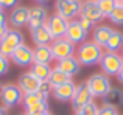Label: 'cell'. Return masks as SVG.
Returning a JSON list of instances; mask_svg holds the SVG:
<instances>
[{
	"instance_id": "cell-1",
	"label": "cell",
	"mask_w": 123,
	"mask_h": 115,
	"mask_svg": "<svg viewBox=\"0 0 123 115\" xmlns=\"http://www.w3.org/2000/svg\"><path fill=\"white\" fill-rule=\"evenodd\" d=\"M103 55H105L103 48L100 45H97L93 40H86L76 48V59L81 65H86V67H92L100 64Z\"/></svg>"
},
{
	"instance_id": "cell-2",
	"label": "cell",
	"mask_w": 123,
	"mask_h": 115,
	"mask_svg": "<svg viewBox=\"0 0 123 115\" xmlns=\"http://www.w3.org/2000/svg\"><path fill=\"white\" fill-rule=\"evenodd\" d=\"M86 84L92 93V98H103L112 87L109 76L105 73H93L92 76H89Z\"/></svg>"
},
{
	"instance_id": "cell-3",
	"label": "cell",
	"mask_w": 123,
	"mask_h": 115,
	"mask_svg": "<svg viewBox=\"0 0 123 115\" xmlns=\"http://www.w3.org/2000/svg\"><path fill=\"white\" fill-rule=\"evenodd\" d=\"M24 42V34L19 30H14V28H9L6 36L0 40V53L6 58H11V55L16 52L17 47H20Z\"/></svg>"
},
{
	"instance_id": "cell-4",
	"label": "cell",
	"mask_w": 123,
	"mask_h": 115,
	"mask_svg": "<svg viewBox=\"0 0 123 115\" xmlns=\"http://www.w3.org/2000/svg\"><path fill=\"white\" fill-rule=\"evenodd\" d=\"M100 67H101V73L108 76H117L123 67V58L118 53L105 52L101 61H100Z\"/></svg>"
},
{
	"instance_id": "cell-5",
	"label": "cell",
	"mask_w": 123,
	"mask_h": 115,
	"mask_svg": "<svg viewBox=\"0 0 123 115\" xmlns=\"http://www.w3.org/2000/svg\"><path fill=\"white\" fill-rule=\"evenodd\" d=\"M83 2L81 0H56V14H59L61 17H64L66 20H75L76 16H80L81 12Z\"/></svg>"
},
{
	"instance_id": "cell-6",
	"label": "cell",
	"mask_w": 123,
	"mask_h": 115,
	"mask_svg": "<svg viewBox=\"0 0 123 115\" xmlns=\"http://www.w3.org/2000/svg\"><path fill=\"white\" fill-rule=\"evenodd\" d=\"M0 98H2V104L8 109V107H14L22 104L24 93H22V90L19 89L17 84H3Z\"/></svg>"
},
{
	"instance_id": "cell-7",
	"label": "cell",
	"mask_w": 123,
	"mask_h": 115,
	"mask_svg": "<svg viewBox=\"0 0 123 115\" xmlns=\"http://www.w3.org/2000/svg\"><path fill=\"white\" fill-rule=\"evenodd\" d=\"M51 53H53V58L55 61H62L66 58H70V56H75L76 53V45H73L69 39L66 37H61V39H56L51 42Z\"/></svg>"
},
{
	"instance_id": "cell-8",
	"label": "cell",
	"mask_w": 123,
	"mask_h": 115,
	"mask_svg": "<svg viewBox=\"0 0 123 115\" xmlns=\"http://www.w3.org/2000/svg\"><path fill=\"white\" fill-rule=\"evenodd\" d=\"M45 27H47L48 33L51 34V39L56 40V39H61V37H66L69 20L61 17L59 14H51V16H48L47 22H45Z\"/></svg>"
},
{
	"instance_id": "cell-9",
	"label": "cell",
	"mask_w": 123,
	"mask_h": 115,
	"mask_svg": "<svg viewBox=\"0 0 123 115\" xmlns=\"http://www.w3.org/2000/svg\"><path fill=\"white\" fill-rule=\"evenodd\" d=\"M90 101H92V93H90L89 87H87L86 81H84V82L76 86L75 95H73V100H72V107L75 110V114L81 112Z\"/></svg>"
},
{
	"instance_id": "cell-10",
	"label": "cell",
	"mask_w": 123,
	"mask_h": 115,
	"mask_svg": "<svg viewBox=\"0 0 123 115\" xmlns=\"http://www.w3.org/2000/svg\"><path fill=\"white\" fill-rule=\"evenodd\" d=\"M9 59L19 67H31L34 64V53L33 48L27 44H22L20 47L16 48V52L11 55Z\"/></svg>"
},
{
	"instance_id": "cell-11",
	"label": "cell",
	"mask_w": 123,
	"mask_h": 115,
	"mask_svg": "<svg viewBox=\"0 0 123 115\" xmlns=\"http://www.w3.org/2000/svg\"><path fill=\"white\" fill-rule=\"evenodd\" d=\"M103 17H105V16H103L98 3H97V0H84L83 2L81 12H80V19H87V20L97 23V22L101 20Z\"/></svg>"
},
{
	"instance_id": "cell-12",
	"label": "cell",
	"mask_w": 123,
	"mask_h": 115,
	"mask_svg": "<svg viewBox=\"0 0 123 115\" xmlns=\"http://www.w3.org/2000/svg\"><path fill=\"white\" fill-rule=\"evenodd\" d=\"M66 39H69L73 45H81L87 40V31L83 30V27L80 25V20H70L69 27L66 31Z\"/></svg>"
},
{
	"instance_id": "cell-13",
	"label": "cell",
	"mask_w": 123,
	"mask_h": 115,
	"mask_svg": "<svg viewBox=\"0 0 123 115\" xmlns=\"http://www.w3.org/2000/svg\"><path fill=\"white\" fill-rule=\"evenodd\" d=\"M39 84H41V81L30 72V70L25 72V73H22V75L19 76V79H17V86H19V89L22 90V93H24V95L37 92Z\"/></svg>"
},
{
	"instance_id": "cell-14",
	"label": "cell",
	"mask_w": 123,
	"mask_h": 115,
	"mask_svg": "<svg viewBox=\"0 0 123 115\" xmlns=\"http://www.w3.org/2000/svg\"><path fill=\"white\" fill-rule=\"evenodd\" d=\"M47 19H48V14L44 6L41 5L30 6V12H28V28L30 30H34L41 25H45Z\"/></svg>"
},
{
	"instance_id": "cell-15",
	"label": "cell",
	"mask_w": 123,
	"mask_h": 115,
	"mask_svg": "<svg viewBox=\"0 0 123 115\" xmlns=\"http://www.w3.org/2000/svg\"><path fill=\"white\" fill-rule=\"evenodd\" d=\"M28 12H30V8H27V6H16L8 17L11 28L19 30V28L28 25Z\"/></svg>"
},
{
	"instance_id": "cell-16",
	"label": "cell",
	"mask_w": 123,
	"mask_h": 115,
	"mask_svg": "<svg viewBox=\"0 0 123 115\" xmlns=\"http://www.w3.org/2000/svg\"><path fill=\"white\" fill-rule=\"evenodd\" d=\"M114 31L115 30H112L109 25H97L92 30V40L97 45H100L101 48H105V45L108 44V40L111 39Z\"/></svg>"
},
{
	"instance_id": "cell-17",
	"label": "cell",
	"mask_w": 123,
	"mask_h": 115,
	"mask_svg": "<svg viewBox=\"0 0 123 115\" xmlns=\"http://www.w3.org/2000/svg\"><path fill=\"white\" fill-rule=\"evenodd\" d=\"M76 90V84L73 81L66 82L62 86H58V87H53V97L56 98L58 101H72L73 100V95H75Z\"/></svg>"
},
{
	"instance_id": "cell-18",
	"label": "cell",
	"mask_w": 123,
	"mask_h": 115,
	"mask_svg": "<svg viewBox=\"0 0 123 115\" xmlns=\"http://www.w3.org/2000/svg\"><path fill=\"white\" fill-rule=\"evenodd\" d=\"M56 67L61 70V72H64L66 75H69L70 78L75 76V75H78L80 70H81V64L78 62L76 56H70V58H66V59H62V61H58Z\"/></svg>"
},
{
	"instance_id": "cell-19",
	"label": "cell",
	"mask_w": 123,
	"mask_h": 115,
	"mask_svg": "<svg viewBox=\"0 0 123 115\" xmlns=\"http://www.w3.org/2000/svg\"><path fill=\"white\" fill-rule=\"evenodd\" d=\"M31 39H33L34 44H36V47L51 45V42H53L51 34L48 33V30H47V27H45V25H41V27L31 30Z\"/></svg>"
},
{
	"instance_id": "cell-20",
	"label": "cell",
	"mask_w": 123,
	"mask_h": 115,
	"mask_svg": "<svg viewBox=\"0 0 123 115\" xmlns=\"http://www.w3.org/2000/svg\"><path fill=\"white\" fill-rule=\"evenodd\" d=\"M103 103H105V106L114 107V109L120 107L123 104V92L117 87H111V90L103 97Z\"/></svg>"
},
{
	"instance_id": "cell-21",
	"label": "cell",
	"mask_w": 123,
	"mask_h": 115,
	"mask_svg": "<svg viewBox=\"0 0 123 115\" xmlns=\"http://www.w3.org/2000/svg\"><path fill=\"white\" fill-rule=\"evenodd\" d=\"M33 53H34V62L36 64H48L50 65L51 61H55L50 45L36 47V48H33Z\"/></svg>"
},
{
	"instance_id": "cell-22",
	"label": "cell",
	"mask_w": 123,
	"mask_h": 115,
	"mask_svg": "<svg viewBox=\"0 0 123 115\" xmlns=\"http://www.w3.org/2000/svg\"><path fill=\"white\" fill-rule=\"evenodd\" d=\"M51 70H53V67L48 65V64H36L34 62L33 65L30 67V72L33 73L39 81H48Z\"/></svg>"
},
{
	"instance_id": "cell-23",
	"label": "cell",
	"mask_w": 123,
	"mask_h": 115,
	"mask_svg": "<svg viewBox=\"0 0 123 115\" xmlns=\"http://www.w3.org/2000/svg\"><path fill=\"white\" fill-rule=\"evenodd\" d=\"M48 81H50V84L53 86V87H58V86H62V84H66V82H70L72 78H70L69 75H66L64 72H61L58 67H53Z\"/></svg>"
},
{
	"instance_id": "cell-24",
	"label": "cell",
	"mask_w": 123,
	"mask_h": 115,
	"mask_svg": "<svg viewBox=\"0 0 123 115\" xmlns=\"http://www.w3.org/2000/svg\"><path fill=\"white\" fill-rule=\"evenodd\" d=\"M105 48H106V52H112V53H117L118 50H123V33L122 31H114V34L108 40Z\"/></svg>"
},
{
	"instance_id": "cell-25",
	"label": "cell",
	"mask_w": 123,
	"mask_h": 115,
	"mask_svg": "<svg viewBox=\"0 0 123 115\" xmlns=\"http://www.w3.org/2000/svg\"><path fill=\"white\" fill-rule=\"evenodd\" d=\"M42 101H47V98L42 97V95L37 93V92H34V93L24 95V101H22V104H24V107L27 109V107H31V106H34V104H37V103H42Z\"/></svg>"
},
{
	"instance_id": "cell-26",
	"label": "cell",
	"mask_w": 123,
	"mask_h": 115,
	"mask_svg": "<svg viewBox=\"0 0 123 115\" xmlns=\"http://www.w3.org/2000/svg\"><path fill=\"white\" fill-rule=\"evenodd\" d=\"M97 3H98V6H100V9H101L105 17H109L111 12L115 9V6L118 5L117 0H97Z\"/></svg>"
},
{
	"instance_id": "cell-27",
	"label": "cell",
	"mask_w": 123,
	"mask_h": 115,
	"mask_svg": "<svg viewBox=\"0 0 123 115\" xmlns=\"http://www.w3.org/2000/svg\"><path fill=\"white\" fill-rule=\"evenodd\" d=\"M109 20L112 23H117V25H123V3H118L115 6V9L111 12L109 16Z\"/></svg>"
},
{
	"instance_id": "cell-28",
	"label": "cell",
	"mask_w": 123,
	"mask_h": 115,
	"mask_svg": "<svg viewBox=\"0 0 123 115\" xmlns=\"http://www.w3.org/2000/svg\"><path fill=\"white\" fill-rule=\"evenodd\" d=\"M41 112H48V103L47 101H42V103H37L34 106L25 109V114L27 115H34V114H41Z\"/></svg>"
},
{
	"instance_id": "cell-29",
	"label": "cell",
	"mask_w": 123,
	"mask_h": 115,
	"mask_svg": "<svg viewBox=\"0 0 123 115\" xmlns=\"http://www.w3.org/2000/svg\"><path fill=\"white\" fill-rule=\"evenodd\" d=\"M98 109H100V106L92 100V101H90V103L81 110V112H78V114H75V115H97V114H98Z\"/></svg>"
},
{
	"instance_id": "cell-30",
	"label": "cell",
	"mask_w": 123,
	"mask_h": 115,
	"mask_svg": "<svg viewBox=\"0 0 123 115\" xmlns=\"http://www.w3.org/2000/svg\"><path fill=\"white\" fill-rule=\"evenodd\" d=\"M37 93H41L42 97H45V98H48V95L53 93V86L50 84V81H41Z\"/></svg>"
},
{
	"instance_id": "cell-31",
	"label": "cell",
	"mask_w": 123,
	"mask_h": 115,
	"mask_svg": "<svg viewBox=\"0 0 123 115\" xmlns=\"http://www.w3.org/2000/svg\"><path fill=\"white\" fill-rule=\"evenodd\" d=\"M9 70V58L3 56L2 53H0V76L6 75Z\"/></svg>"
},
{
	"instance_id": "cell-32",
	"label": "cell",
	"mask_w": 123,
	"mask_h": 115,
	"mask_svg": "<svg viewBox=\"0 0 123 115\" xmlns=\"http://www.w3.org/2000/svg\"><path fill=\"white\" fill-rule=\"evenodd\" d=\"M97 115H118V114H117V109L109 107V106H105V104H103V106L98 109V114H97Z\"/></svg>"
},
{
	"instance_id": "cell-33",
	"label": "cell",
	"mask_w": 123,
	"mask_h": 115,
	"mask_svg": "<svg viewBox=\"0 0 123 115\" xmlns=\"http://www.w3.org/2000/svg\"><path fill=\"white\" fill-rule=\"evenodd\" d=\"M80 25H81L83 30L87 31V33H89L90 30H93V28H95V23H93V22H90V20H87V19H80Z\"/></svg>"
},
{
	"instance_id": "cell-34",
	"label": "cell",
	"mask_w": 123,
	"mask_h": 115,
	"mask_svg": "<svg viewBox=\"0 0 123 115\" xmlns=\"http://www.w3.org/2000/svg\"><path fill=\"white\" fill-rule=\"evenodd\" d=\"M19 3V0H0V8H14Z\"/></svg>"
},
{
	"instance_id": "cell-35",
	"label": "cell",
	"mask_w": 123,
	"mask_h": 115,
	"mask_svg": "<svg viewBox=\"0 0 123 115\" xmlns=\"http://www.w3.org/2000/svg\"><path fill=\"white\" fill-rule=\"evenodd\" d=\"M8 25H0V40L3 39V37L6 36V33H8Z\"/></svg>"
},
{
	"instance_id": "cell-36",
	"label": "cell",
	"mask_w": 123,
	"mask_h": 115,
	"mask_svg": "<svg viewBox=\"0 0 123 115\" xmlns=\"http://www.w3.org/2000/svg\"><path fill=\"white\" fill-rule=\"evenodd\" d=\"M6 22H8V19H6V14H5V11L0 8V25H8Z\"/></svg>"
},
{
	"instance_id": "cell-37",
	"label": "cell",
	"mask_w": 123,
	"mask_h": 115,
	"mask_svg": "<svg viewBox=\"0 0 123 115\" xmlns=\"http://www.w3.org/2000/svg\"><path fill=\"white\" fill-rule=\"evenodd\" d=\"M0 115H8V109L5 106H0Z\"/></svg>"
},
{
	"instance_id": "cell-38",
	"label": "cell",
	"mask_w": 123,
	"mask_h": 115,
	"mask_svg": "<svg viewBox=\"0 0 123 115\" xmlns=\"http://www.w3.org/2000/svg\"><path fill=\"white\" fill-rule=\"evenodd\" d=\"M117 78H118V81H120V82H122V84H123V67H122V70H120V72H118V75H117Z\"/></svg>"
},
{
	"instance_id": "cell-39",
	"label": "cell",
	"mask_w": 123,
	"mask_h": 115,
	"mask_svg": "<svg viewBox=\"0 0 123 115\" xmlns=\"http://www.w3.org/2000/svg\"><path fill=\"white\" fill-rule=\"evenodd\" d=\"M36 2L39 3V5H44V3H48V2H50V0H36Z\"/></svg>"
},
{
	"instance_id": "cell-40",
	"label": "cell",
	"mask_w": 123,
	"mask_h": 115,
	"mask_svg": "<svg viewBox=\"0 0 123 115\" xmlns=\"http://www.w3.org/2000/svg\"><path fill=\"white\" fill-rule=\"evenodd\" d=\"M48 112H41V114H34V115H47Z\"/></svg>"
},
{
	"instance_id": "cell-41",
	"label": "cell",
	"mask_w": 123,
	"mask_h": 115,
	"mask_svg": "<svg viewBox=\"0 0 123 115\" xmlns=\"http://www.w3.org/2000/svg\"><path fill=\"white\" fill-rule=\"evenodd\" d=\"M2 89H3V86H2V84H0V93H2Z\"/></svg>"
},
{
	"instance_id": "cell-42",
	"label": "cell",
	"mask_w": 123,
	"mask_h": 115,
	"mask_svg": "<svg viewBox=\"0 0 123 115\" xmlns=\"http://www.w3.org/2000/svg\"><path fill=\"white\" fill-rule=\"evenodd\" d=\"M117 3H123V0H117Z\"/></svg>"
},
{
	"instance_id": "cell-43",
	"label": "cell",
	"mask_w": 123,
	"mask_h": 115,
	"mask_svg": "<svg viewBox=\"0 0 123 115\" xmlns=\"http://www.w3.org/2000/svg\"><path fill=\"white\" fill-rule=\"evenodd\" d=\"M17 115H27V114H25V112H22V114H17Z\"/></svg>"
},
{
	"instance_id": "cell-44",
	"label": "cell",
	"mask_w": 123,
	"mask_h": 115,
	"mask_svg": "<svg viewBox=\"0 0 123 115\" xmlns=\"http://www.w3.org/2000/svg\"><path fill=\"white\" fill-rule=\"evenodd\" d=\"M47 115H53V114H51V112H48V114H47Z\"/></svg>"
},
{
	"instance_id": "cell-45",
	"label": "cell",
	"mask_w": 123,
	"mask_h": 115,
	"mask_svg": "<svg viewBox=\"0 0 123 115\" xmlns=\"http://www.w3.org/2000/svg\"><path fill=\"white\" fill-rule=\"evenodd\" d=\"M122 58H123V50H122Z\"/></svg>"
}]
</instances>
